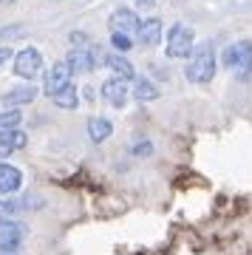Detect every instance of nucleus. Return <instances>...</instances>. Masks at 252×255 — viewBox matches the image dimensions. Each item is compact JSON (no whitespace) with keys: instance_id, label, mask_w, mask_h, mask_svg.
Instances as JSON below:
<instances>
[{"instance_id":"nucleus-1","label":"nucleus","mask_w":252,"mask_h":255,"mask_svg":"<svg viewBox=\"0 0 252 255\" xmlns=\"http://www.w3.org/2000/svg\"><path fill=\"white\" fill-rule=\"evenodd\" d=\"M184 77H187V82H193V85H207V82H213V77H216V48H213V43H198L196 51L190 54L187 65H184Z\"/></svg>"},{"instance_id":"nucleus-2","label":"nucleus","mask_w":252,"mask_h":255,"mask_svg":"<svg viewBox=\"0 0 252 255\" xmlns=\"http://www.w3.org/2000/svg\"><path fill=\"white\" fill-rule=\"evenodd\" d=\"M221 60H224V65L230 71H238V77L244 82L252 77V43L250 40H238L233 46H227Z\"/></svg>"},{"instance_id":"nucleus-3","label":"nucleus","mask_w":252,"mask_h":255,"mask_svg":"<svg viewBox=\"0 0 252 255\" xmlns=\"http://www.w3.org/2000/svg\"><path fill=\"white\" fill-rule=\"evenodd\" d=\"M196 51V31L184 23H176L167 31V57L173 60H190V54Z\"/></svg>"},{"instance_id":"nucleus-4","label":"nucleus","mask_w":252,"mask_h":255,"mask_svg":"<svg viewBox=\"0 0 252 255\" xmlns=\"http://www.w3.org/2000/svg\"><path fill=\"white\" fill-rule=\"evenodd\" d=\"M43 74H45V68H43V54H40V48L28 46V48H23V51L14 54V77H20V80H26V82H34V80H40Z\"/></svg>"},{"instance_id":"nucleus-5","label":"nucleus","mask_w":252,"mask_h":255,"mask_svg":"<svg viewBox=\"0 0 252 255\" xmlns=\"http://www.w3.org/2000/svg\"><path fill=\"white\" fill-rule=\"evenodd\" d=\"M71 65L65 63V60H60V63H54L48 71L43 74V91L45 97H54V94L65 91L68 85H71Z\"/></svg>"},{"instance_id":"nucleus-6","label":"nucleus","mask_w":252,"mask_h":255,"mask_svg":"<svg viewBox=\"0 0 252 255\" xmlns=\"http://www.w3.org/2000/svg\"><path fill=\"white\" fill-rule=\"evenodd\" d=\"M108 28L111 31H122V34L136 37L139 28H142V20H139V14H136L133 9H117V11H111Z\"/></svg>"},{"instance_id":"nucleus-7","label":"nucleus","mask_w":252,"mask_h":255,"mask_svg":"<svg viewBox=\"0 0 252 255\" xmlns=\"http://www.w3.org/2000/svg\"><path fill=\"white\" fill-rule=\"evenodd\" d=\"M26 241V227L17 224V221H0V250H9V253H17L20 244Z\"/></svg>"},{"instance_id":"nucleus-8","label":"nucleus","mask_w":252,"mask_h":255,"mask_svg":"<svg viewBox=\"0 0 252 255\" xmlns=\"http://www.w3.org/2000/svg\"><path fill=\"white\" fill-rule=\"evenodd\" d=\"M102 97H105V102H108V105H114V108H125L127 100H130L127 82L119 80V77H111V80H105V82H102Z\"/></svg>"},{"instance_id":"nucleus-9","label":"nucleus","mask_w":252,"mask_h":255,"mask_svg":"<svg viewBox=\"0 0 252 255\" xmlns=\"http://www.w3.org/2000/svg\"><path fill=\"white\" fill-rule=\"evenodd\" d=\"M164 37V26L159 17H147L142 20V28H139V34H136V40H139V46L144 48H156L159 43H162Z\"/></svg>"},{"instance_id":"nucleus-10","label":"nucleus","mask_w":252,"mask_h":255,"mask_svg":"<svg viewBox=\"0 0 252 255\" xmlns=\"http://www.w3.org/2000/svg\"><path fill=\"white\" fill-rule=\"evenodd\" d=\"M37 100V85L34 82H26V85H14L3 94V105L6 108H20V105H28V102Z\"/></svg>"},{"instance_id":"nucleus-11","label":"nucleus","mask_w":252,"mask_h":255,"mask_svg":"<svg viewBox=\"0 0 252 255\" xmlns=\"http://www.w3.org/2000/svg\"><path fill=\"white\" fill-rule=\"evenodd\" d=\"M23 187V173L14 164L0 162V196H14Z\"/></svg>"},{"instance_id":"nucleus-12","label":"nucleus","mask_w":252,"mask_h":255,"mask_svg":"<svg viewBox=\"0 0 252 255\" xmlns=\"http://www.w3.org/2000/svg\"><path fill=\"white\" fill-rule=\"evenodd\" d=\"M105 65H108L111 74L119 77V80H125V82H133L136 80V68L130 65V60H127L125 54H119V51H114V54L105 57Z\"/></svg>"},{"instance_id":"nucleus-13","label":"nucleus","mask_w":252,"mask_h":255,"mask_svg":"<svg viewBox=\"0 0 252 255\" xmlns=\"http://www.w3.org/2000/svg\"><path fill=\"white\" fill-rule=\"evenodd\" d=\"M91 46V43H88ZM88 46H74L65 57V63L71 65L74 74H91L94 71V65H91V54H88Z\"/></svg>"},{"instance_id":"nucleus-14","label":"nucleus","mask_w":252,"mask_h":255,"mask_svg":"<svg viewBox=\"0 0 252 255\" xmlns=\"http://www.w3.org/2000/svg\"><path fill=\"white\" fill-rule=\"evenodd\" d=\"M114 133V122L111 119H105V117H91L88 119V136H91V142H105V139Z\"/></svg>"},{"instance_id":"nucleus-15","label":"nucleus","mask_w":252,"mask_h":255,"mask_svg":"<svg viewBox=\"0 0 252 255\" xmlns=\"http://www.w3.org/2000/svg\"><path fill=\"white\" fill-rule=\"evenodd\" d=\"M133 97L139 102H156L162 94H159V88L153 85V80H147V77H136L133 80Z\"/></svg>"},{"instance_id":"nucleus-16","label":"nucleus","mask_w":252,"mask_h":255,"mask_svg":"<svg viewBox=\"0 0 252 255\" xmlns=\"http://www.w3.org/2000/svg\"><path fill=\"white\" fill-rule=\"evenodd\" d=\"M51 102H54L57 108L74 111V108H77V105H80V97H77V88H74V85H68V88H65V91L54 94V97H51Z\"/></svg>"},{"instance_id":"nucleus-17","label":"nucleus","mask_w":252,"mask_h":255,"mask_svg":"<svg viewBox=\"0 0 252 255\" xmlns=\"http://www.w3.org/2000/svg\"><path fill=\"white\" fill-rule=\"evenodd\" d=\"M111 46L117 48L119 54H125L133 48V37L130 34H122V31H111Z\"/></svg>"},{"instance_id":"nucleus-18","label":"nucleus","mask_w":252,"mask_h":255,"mask_svg":"<svg viewBox=\"0 0 252 255\" xmlns=\"http://www.w3.org/2000/svg\"><path fill=\"white\" fill-rule=\"evenodd\" d=\"M20 210V204H14V201H6V199H0V221H9L14 213Z\"/></svg>"},{"instance_id":"nucleus-19","label":"nucleus","mask_w":252,"mask_h":255,"mask_svg":"<svg viewBox=\"0 0 252 255\" xmlns=\"http://www.w3.org/2000/svg\"><path fill=\"white\" fill-rule=\"evenodd\" d=\"M0 37L6 40V37H23V26H6V28H0Z\"/></svg>"},{"instance_id":"nucleus-20","label":"nucleus","mask_w":252,"mask_h":255,"mask_svg":"<svg viewBox=\"0 0 252 255\" xmlns=\"http://www.w3.org/2000/svg\"><path fill=\"white\" fill-rule=\"evenodd\" d=\"M133 153L136 156H150L153 153V145H150V142H139V145H133Z\"/></svg>"},{"instance_id":"nucleus-21","label":"nucleus","mask_w":252,"mask_h":255,"mask_svg":"<svg viewBox=\"0 0 252 255\" xmlns=\"http://www.w3.org/2000/svg\"><path fill=\"white\" fill-rule=\"evenodd\" d=\"M11 57H14V48H11V46H0V68L9 63Z\"/></svg>"},{"instance_id":"nucleus-22","label":"nucleus","mask_w":252,"mask_h":255,"mask_svg":"<svg viewBox=\"0 0 252 255\" xmlns=\"http://www.w3.org/2000/svg\"><path fill=\"white\" fill-rule=\"evenodd\" d=\"M136 6H139V9H156L159 0H136Z\"/></svg>"},{"instance_id":"nucleus-23","label":"nucleus","mask_w":252,"mask_h":255,"mask_svg":"<svg viewBox=\"0 0 252 255\" xmlns=\"http://www.w3.org/2000/svg\"><path fill=\"white\" fill-rule=\"evenodd\" d=\"M0 255H20V253H9V250H0Z\"/></svg>"},{"instance_id":"nucleus-24","label":"nucleus","mask_w":252,"mask_h":255,"mask_svg":"<svg viewBox=\"0 0 252 255\" xmlns=\"http://www.w3.org/2000/svg\"><path fill=\"white\" fill-rule=\"evenodd\" d=\"M0 3H14V0H0Z\"/></svg>"}]
</instances>
